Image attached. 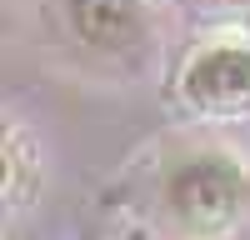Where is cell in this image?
I'll list each match as a JSON object with an SVG mask.
<instances>
[{"instance_id": "6da1fadb", "label": "cell", "mask_w": 250, "mask_h": 240, "mask_svg": "<svg viewBox=\"0 0 250 240\" xmlns=\"http://www.w3.org/2000/svg\"><path fill=\"white\" fill-rule=\"evenodd\" d=\"M160 205L190 240H225L250 215V170L230 150H190L160 175Z\"/></svg>"}, {"instance_id": "7a4b0ae2", "label": "cell", "mask_w": 250, "mask_h": 240, "mask_svg": "<svg viewBox=\"0 0 250 240\" xmlns=\"http://www.w3.org/2000/svg\"><path fill=\"white\" fill-rule=\"evenodd\" d=\"M180 105L205 120H240L250 115V45L215 40L200 45L180 65Z\"/></svg>"}, {"instance_id": "3957f363", "label": "cell", "mask_w": 250, "mask_h": 240, "mask_svg": "<svg viewBox=\"0 0 250 240\" xmlns=\"http://www.w3.org/2000/svg\"><path fill=\"white\" fill-rule=\"evenodd\" d=\"M65 25L75 45L100 60H130L150 40L145 0H65Z\"/></svg>"}, {"instance_id": "277c9868", "label": "cell", "mask_w": 250, "mask_h": 240, "mask_svg": "<svg viewBox=\"0 0 250 240\" xmlns=\"http://www.w3.org/2000/svg\"><path fill=\"white\" fill-rule=\"evenodd\" d=\"M200 15H215V20H245L250 15V0H190Z\"/></svg>"}]
</instances>
